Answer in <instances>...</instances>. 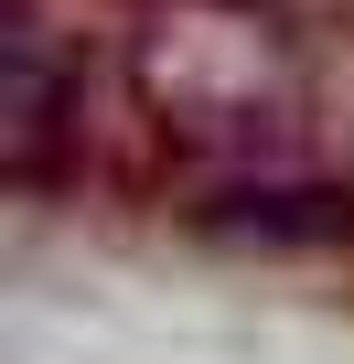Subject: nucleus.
I'll return each mask as SVG.
<instances>
[{"label": "nucleus", "mask_w": 354, "mask_h": 364, "mask_svg": "<svg viewBox=\"0 0 354 364\" xmlns=\"http://www.w3.org/2000/svg\"><path fill=\"white\" fill-rule=\"evenodd\" d=\"M140 97L161 107L172 139L194 150H258V139H290L301 118V86H290V43L279 22H258L247 0H172L161 33L140 43Z\"/></svg>", "instance_id": "nucleus-1"}]
</instances>
